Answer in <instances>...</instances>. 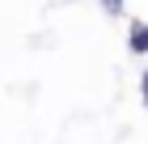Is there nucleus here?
Here are the masks:
<instances>
[{"instance_id": "1", "label": "nucleus", "mask_w": 148, "mask_h": 144, "mask_svg": "<svg viewBox=\"0 0 148 144\" xmlns=\"http://www.w3.org/2000/svg\"><path fill=\"white\" fill-rule=\"evenodd\" d=\"M127 51L131 55H148V21H131L127 25Z\"/></svg>"}, {"instance_id": "2", "label": "nucleus", "mask_w": 148, "mask_h": 144, "mask_svg": "<svg viewBox=\"0 0 148 144\" xmlns=\"http://www.w3.org/2000/svg\"><path fill=\"white\" fill-rule=\"evenodd\" d=\"M102 9L110 13V17H123V0H102Z\"/></svg>"}, {"instance_id": "3", "label": "nucleus", "mask_w": 148, "mask_h": 144, "mask_svg": "<svg viewBox=\"0 0 148 144\" xmlns=\"http://www.w3.org/2000/svg\"><path fill=\"white\" fill-rule=\"evenodd\" d=\"M140 98H144V106H148V72L140 76Z\"/></svg>"}]
</instances>
